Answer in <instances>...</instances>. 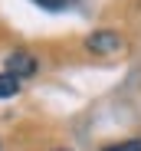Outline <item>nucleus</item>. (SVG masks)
<instances>
[{
    "mask_svg": "<svg viewBox=\"0 0 141 151\" xmlns=\"http://www.w3.org/2000/svg\"><path fill=\"white\" fill-rule=\"evenodd\" d=\"M99 151H141V138H128V141H115V145H105Z\"/></svg>",
    "mask_w": 141,
    "mask_h": 151,
    "instance_id": "20e7f679",
    "label": "nucleus"
},
{
    "mask_svg": "<svg viewBox=\"0 0 141 151\" xmlns=\"http://www.w3.org/2000/svg\"><path fill=\"white\" fill-rule=\"evenodd\" d=\"M16 92H20V79L10 76V72H0V99H10Z\"/></svg>",
    "mask_w": 141,
    "mask_h": 151,
    "instance_id": "7ed1b4c3",
    "label": "nucleus"
},
{
    "mask_svg": "<svg viewBox=\"0 0 141 151\" xmlns=\"http://www.w3.org/2000/svg\"><path fill=\"white\" fill-rule=\"evenodd\" d=\"M7 72L10 76H16V79H26V76H33L36 72V59L30 56V53H13V56H7Z\"/></svg>",
    "mask_w": 141,
    "mask_h": 151,
    "instance_id": "f03ea898",
    "label": "nucleus"
},
{
    "mask_svg": "<svg viewBox=\"0 0 141 151\" xmlns=\"http://www.w3.org/2000/svg\"><path fill=\"white\" fill-rule=\"evenodd\" d=\"M39 7H46V10H62L66 7V0H36Z\"/></svg>",
    "mask_w": 141,
    "mask_h": 151,
    "instance_id": "39448f33",
    "label": "nucleus"
},
{
    "mask_svg": "<svg viewBox=\"0 0 141 151\" xmlns=\"http://www.w3.org/2000/svg\"><path fill=\"white\" fill-rule=\"evenodd\" d=\"M85 49L89 53H118L122 49V36L112 33V30H99L85 40Z\"/></svg>",
    "mask_w": 141,
    "mask_h": 151,
    "instance_id": "f257e3e1",
    "label": "nucleus"
}]
</instances>
